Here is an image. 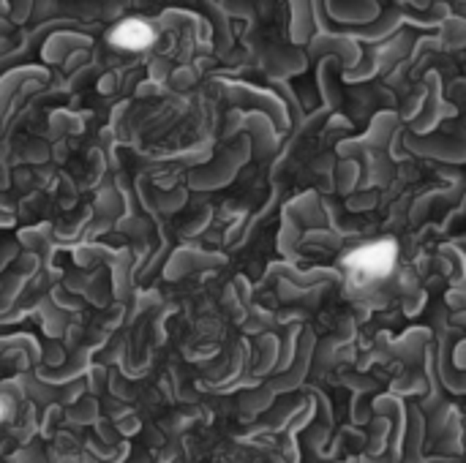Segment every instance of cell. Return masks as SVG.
<instances>
[{
	"label": "cell",
	"instance_id": "obj_1",
	"mask_svg": "<svg viewBox=\"0 0 466 463\" xmlns=\"http://www.w3.org/2000/svg\"><path fill=\"white\" fill-rule=\"evenodd\" d=\"M395 259H398L395 242L392 240H377V242L355 248L344 259V264L349 270H355L360 278H385V275H390V270L395 267Z\"/></svg>",
	"mask_w": 466,
	"mask_h": 463
},
{
	"label": "cell",
	"instance_id": "obj_2",
	"mask_svg": "<svg viewBox=\"0 0 466 463\" xmlns=\"http://www.w3.org/2000/svg\"><path fill=\"white\" fill-rule=\"evenodd\" d=\"M109 41H112L115 47H120V49L137 52V49H145V47L153 44L155 33L153 27H151L148 22H142V19H126V22H120V25L109 33Z\"/></svg>",
	"mask_w": 466,
	"mask_h": 463
},
{
	"label": "cell",
	"instance_id": "obj_3",
	"mask_svg": "<svg viewBox=\"0 0 466 463\" xmlns=\"http://www.w3.org/2000/svg\"><path fill=\"white\" fill-rule=\"evenodd\" d=\"M5 414H8V406H5V403H3V400H0V420H3V417H5Z\"/></svg>",
	"mask_w": 466,
	"mask_h": 463
}]
</instances>
